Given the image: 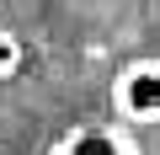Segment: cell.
Returning a JSON list of instances; mask_svg holds the SVG:
<instances>
[{"mask_svg": "<svg viewBox=\"0 0 160 155\" xmlns=\"http://www.w3.org/2000/svg\"><path fill=\"white\" fill-rule=\"evenodd\" d=\"M43 155H144L139 128L123 118H102V123H75L64 128Z\"/></svg>", "mask_w": 160, "mask_h": 155, "instance_id": "2", "label": "cell"}, {"mask_svg": "<svg viewBox=\"0 0 160 155\" xmlns=\"http://www.w3.org/2000/svg\"><path fill=\"white\" fill-rule=\"evenodd\" d=\"M22 59H27V48H22V38H16L11 27H0V80H11V75L22 70Z\"/></svg>", "mask_w": 160, "mask_h": 155, "instance_id": "3", "label": "cell"}, {"mask_svg": "<svg viewBox=\"0 0 160 155\" xmlns=\"http://www.w3.org/2000/svg\"><path fill=\"white\" fill-rule=\"evenodd\" d=\"M112 112L133 128H155L160 123V59L139 54L118 70L112 80Z\"/></svg>", "mask_w": 160, "mask_h": 155, "instance_id": "1", "label": "cell"}]
</instances>
